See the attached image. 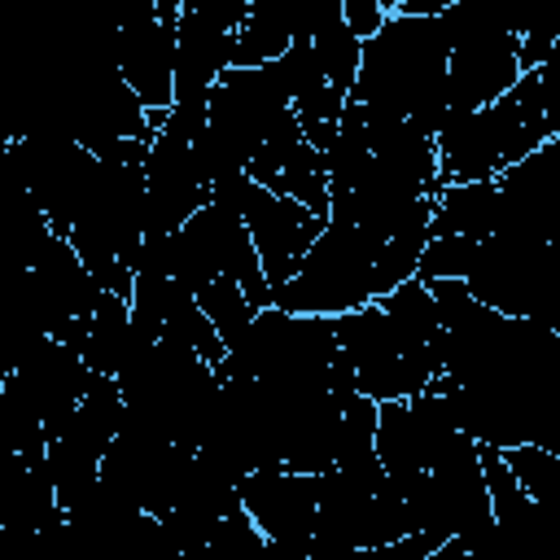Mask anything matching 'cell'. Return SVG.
Instances as JSON below:
<instances>
[{
  "mask_svg": "<svg viewBox=\"0 0 560 560\" xmlns=\"http://www.w3.org/2000/svg\"><path fill=\"white\" fill-rule=\"evenodd\" d=\"M359 118H407L424 136L451 118L446 109V39L438 18L389 13L363 44L359 70L346 92Z\"/></svg>",
  "mask_w": 560,
  "mask_h": 560,
  "instance_id": "1",
  "label": "cell"
},
{
  "mask_svg": "<svg viewBox=\"0 0 560 560\" xmlns=\"http://www.w3.org/2000/svg\"><path fill=\"white\" fill-rule=\"evenodd\" d=\"M556 122L542 101L538 70H521V79L490 105H477L468 114H455L438 127V184H464V179H494L503 166L521 162L538 144L556 140Z\"/></svg>",
  "mask_w": 560,
  "mask_h": 560,
  "instance_id": "2",
  "label": "cell"
},
{
  "mask_svg": "<svg viewBox=\"0 0 560 560\" xmlns=\"http://www.w3.org/2000/svg\"><path fill=\"white\" fill-rule=\"evenodd\" d=\"M464 284L477 302L499 315L556 324L560 302V241L494 228L477 241Z\"/></svg>",
  "mask_w": 560,
  "mask_h": 560,
  "instance_id": "3",
  "label": "cell"
},
{
  "mask_svg": "<svg viewBox=\"0 0 560 560\" xmlns=\"http://www.w3.org/2000/svg\"><path fill=\"white\" fill-rule=\"evenodd\" d=\"M376 245L346 219H324L293 276L271 289V306L298 315H341L372 298Z\"/></svg>",
  "mask_w": 560,
  "mask_h": 560,
  "instance_id": "4",
  "label": "cell"
},
{
  "mask_svg": "<svg viewBox=\"0 0 560 560\" xmlns=\"http://www.w3.org/2000/svg\"><path fill=\"white\" fill-rule=\"evenodd\" d=\"M332 337H337V350L346 354V363L354 372V389L376 398V402L411 398V394H420L424 385L438 381L433 368L416 363L402 350V341H398V332H394V324H389V315L376 298L332 315Z\"/></svg>",
  "mask_w": 560,
  "mask_h": 560,
  "instance_id": "5",
  "label": "cell"
},
{
  "mask_svg": "<svg viewBox=\"0 0 560 560\" xmlns=\"http://www.w3.org/2000/svg\"><path fill=\"white\" fill-rule=\"evenodd\" d=\"M241 508L267 538V551L289 560L311 556V525H315V472L298 468H249L241 477Z\"/></svg>",
  "mask_w": 560,
  "mask_h": 560,
  "instance_id": "6",
  "label": "cell"
},
{
  "mask_svg": "<svg viewBox=\"0 0 560 560\" xmlns=\"http://www.w3.org/2000/svg\"><path fill=\"white\" fill-rule=\"evenodd\" d=\"M236 210H241V219H245V228H249V241H254V249H258V262H262V276H267L271 289L293 276L298 258L306 254V245L315 241V232H319L324 219H328V214L306 210L302 201H293V197H284V192H271V188L258 184L254 175H249V184H245Z\"/></svg>",
  "mask_w": 560,
  "mask_h": 560,
  "instance_id": "7",
  "label": "cell"
},
{
  "mask_svg": "<svg viewBox=\"0 0 560 560\" xmlns=\"http://www.w3.org/2000/svg\"><path fill=\"white\" fill-rule=\"evenodd\" d=\"M175 22L179 0H162L158 13H136L118 22V74L149 109L153 131L171 109V70H175Z\"/></svg>",
  "mask_w": 560,
  "mask_h": 560,
  "instance_id": "8",
  "label": "cell"
},
{
  "mask_svg": "<svg viewBox=\"0 0 560 560\" xmlns=\"http://www.w3.org/2000/svg\"><path fill=\"white\" fill-rule=\"evenodd\" d=\"M61 521L44 451H0V551L35 547Z\"/></svg>",
  "mask_w": 560,
  "mask_h": 560,
  "instance_id": "9",
  "label": "cell"
},
{
  "mask_svg": "<svg viewBox=\"0 0 560 560\" xmlns=\"http://www.w3.org/2000/svg\"><path fill=\"white\" fill-rule=\"evenodd\" d=\"M516 79H521V61H516L512 31H481V35H459L446 44V109H451V118L499 101Z\"/></svg>",
  "mask_w": 560,
  "mask_h": 560,
  "instance_id": "10",
  "label": "cell"
},
{
  "mask_svg": "<svg viewBox=\"0 0 560 560\" xmlns=\"http://www.w3.org/2000/svg\"><path fill=\"white\" fill-rule=\"evenodd\" d=\"M556 162H560V144L547 140L494 175L499 228L560 241V171H556Z\"/></svg>",
  "mask_w": 560,
  "mask_h": 560,
  "instance_id": "11",
  "label": "cell"
},
{
  "mask_svg": "<svg viewBox=\"0 0 560 560\" xmlns=\"http://www.w3.org/2000/svg\"><path fill=\"white\" fill-rule=\"evenodd\" d=\"M140 175H144V232H175L206 201V184L192 166V144L166 127L149 136Z\"/></svg>",
  "mask_w": 560,
  "mask_h": 560,
  "instance_id": "12",
  "label": "cell"
},
{
  "mask_svg": "<svg viewBox=\"0 0 560 560\" xmlns=\"http://www.w3.org/2000/svg\"><path fill=\"white\" fill-rule=\"evenodd\" d=\"M192 228L206 236L210 254H214V267L219 276H228L232 284H241V293L254 302V306H267L271 302V284L262 276V262H258V249L249 241V228L241 219V210L232 201H219L206 192V201L188 214Z\"/></svg>",
  "mask_w": 560,
  "mask_h": 560,
  "instance_id": "13",
  "label": "cell"
},
{
  "mask_svg": "<svg viewBox=\"0 0 560 560\" xmlns=\"http://www.w3.org/2000/svg\"><path fill=\"white\" fill-rule=\"evenodd\" d=\"M236 31H219L192 13L179 9L175 22V70H171V105H206V92L219 83V74L232 66Z\"/></svg>",
  "mask_w": 560,
  "mask_h": 560,
  "instance_id": "14",
  "label": "cell"
},
{
  "mask_svg": "<svg viewBox=\"0 0 560 560\" xmlns=\"http://www.w3.org/2000/svg\"><path fill=\"white\" fill-rule=\"evenodd\" d=\"M315 0H249L245 22L236 26V52L232 66H254L280 57L289 44L306 35Z\"/></svg>",
  "mask_w": 560,
  "mask_h": 560,
  "instance_id": "15",
  "label": "cell"
},
{
  "mask_svg": "<svg viewBox=\"0 0 560 560\" xmlns=\"http://www.w3.org/2000/svg\"><path fill=\"white\" fill-rule=\"evenodd\" d=\"M372 455H376V464L385 468V477H389L398 490H407V486L420 481V472H424V446H420L416 416H411V402H407V398H385V402H376Z\"/></svg>",
  "mask_w": 560,
  "mask_h": 560,
  "instance_id": "16",
  "label": "cell"
},
{
  "mask_svg": "<svg viewBox=\"0 0 560 560\" xmlns=\"http://www.w3.org/2000/svg\"><path fill=\"white\" fill-rule=\"evenodd\" d=\"M433 232H459V236H490L499 228V188L494 179H464L442 184L433 192Z\"/></svg>",
  "mask_w": 560,
  "mask_h": 560,
  "instance_id": "17",
  "label": "cell"
},
{
  "mask_svg": "<svg viewBox=\"0 0 560 560\" xmlns=\"http://www.w3.org/2000/svg\"><path fill=\"white\" fill-rule=\"evenodd\" d=\"M127 341H131V306H127V298L101 289V298H96V306H92V315H88L83 346H79L88 372L114 376V372H118V359H122V350H127Z\"/></svg>",
  "mask_w": 560,
  "mask_h": 560,
  "instance_id": "18",
  "label": "cell"
},
{
  "mask_svg": "<svg viewBox=\"0 0 560 560\" xmlns=\"http://www.w3.org/2000/svg\"><path fill=\"white\" fill-rule=\"evenodd\" d=\"M477 459H481V481H486V494H490L494 525H499V534L512 542L521 525H534L538 503L521 490V481H516L512 468L503 464V451H499V446H477Z\"/></svg>",
  "mask_w": 560,
  "mask_h": 560,
  "instance_id": "19",
  "label": "cell"
},
{
  "mask_svg": "<svg viewBox=\"0 0 560 560\" xmlns=\"http://www.w3.org/2000/svg\"><path fill=\"white\" fill-rule=\"evenodd\" d=\"M258 184H267L271 192H284L293 201H302L306 210L328 214V171H324V153L302 140L284 162H276V171H267Z\"/></svg>",
  "mask_w": 560,
  "mask_h": 560,
  "instance_id": "20",
  "label": "cell"
},
{
  "mask_svg": "<svg viewBox=\"0 0 560 560\" xmlns=\"http://www.w3.org/2000/svg\"><path fill=\"white\" fill-rule=\"evenodd\" d=\"M197 302H201V311H206V319L214 324V332H219L223 346L236 341V337L249 328L254 311H258V306L241 293V284H232L228 276H214L210 284H201V289H197Z\"/></svg>",
  "mask_w": 560,
  "mask_h": 560,
  "instance_id": "21",
  "label": "cell"
},
{
  "mask_svg": "<svg viewBox=\"0 0 560 560\" xmlns=\"http://www.w3.org/2000/svg\"><path fill=\"white\" fill-rule=\"evenodd\" d=\"M477 236H459V232H429L420 258H416V280H464L468 262H472Z\"/></svg>",
  "mask_w": 560,
  "mask_h": 560,
  "instance_id": "22",
  "label": "cell"
},
{
  "mask_svg": "<svg viewBox=\"0 0 560 560\" xmlns=\"http://www.w3.org/2000/svg\"><path fill=\"white\" fill-rule=\"evenodd\" d=\"M503 464L512 468V477L521 481V490L542 508L551 486H556V472H560V455L542 442H516V446H503Z\"/></svg>",
  "mask_w": 560,
  "mask_h": 560,
  "instance_id": "23",
  "label": "cell"
},
{
  "mask_svg": "<svg viewBox=\"0 0 560 560\" xmlns=\"http://www.w3.org/2000/svg\"><path fill=\"white\" fill-rule=\"evenodd\" d=\"M179 9L201 18V22H210V26H219V31H236L245 22V13H249V0H179Z\"/></svg>",
  "mask_w": 560,
  "mask_h": 560,
  "instance_id": "24",
  "label": "cell"
},
{
  "mask_svg": "<svg viewBox=\"0 0 560 560\" xmlns=\"http://www.w3.org/2000/svg\"><path fill=\"white\" fill-rule=\"evenodd\" d=\"M446 4H455V0H398V9L394 13H416V18H438Z\"/></svg>",
  "mask_w": 560,
  "mask_h": 560,
  "instance_id": "25",
  "label": "cell"
},
{
  "mask_svg": "<svg viewBox=\"0 0 560 560\" xmlns=\"http://www.w3.org/2000/svg\"><path fill=\"white\" fill-rule=\"evenodd\" d=\"M381 9H385V13H394V9H398V0H381Z\"/></svg>",
  "mask_w": 560,
  "mask_h": 560,
  "instance_id": "26",
  "label": "cell"
}]
</instances>
